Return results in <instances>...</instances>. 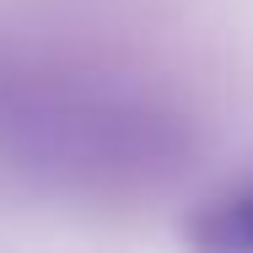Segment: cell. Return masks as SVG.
Segmentation results:
<instances>
[{
  "mask_svg": "<svg viewBox=\"0 0 253 253\" xmlns=\"http://www.w3.org/2000/svg\"><path fill=\"white\" fill-rule=\"evenodd\" d=\"M0 156L54 183H162L178 172L183 124L156 102L76 76L0 81Z\"/></svg>",
  "mask_w": 253,
  "mask_h": 253,
  "instance_id": "1",
  "label": "cell"
},
{
  "mask_svg": "<svg viewBox=\"0 0 253 253\" xmlns=\"http://www.w3.org/2000/svg\"><path fill=\"white\" fill-rule=\"evenodd\" d=\"M189 243L215 253H253V178L200 205V215L189 221Z\"/></svg>",
  "mask_w": 253,
  "mask_h": 253,
  "instance_id": "2",
  "label": "cell"
}]
</instances>
